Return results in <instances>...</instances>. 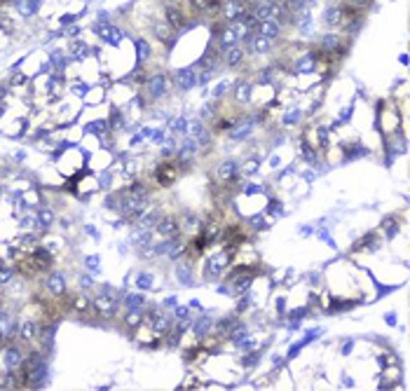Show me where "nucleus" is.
<instances>
[{
	"mask_svg": "<svg viewBox=\"0 0 410 391\" xmlns=\"http://www.w3.org/2000/svg\"><path fill=\"white\" fill-rule=\"evenodd\" d=\"M35 223H38V227L47 230V227L54 223V213H52V209H38V218H35Z\"/></svg>",
	"mask_w": 410,
	"mask_h": 391,
	"instance_id": "cd10ccee",
	"label": "nucleus"
},
{
	"mask_svg": "<svg viewBox=\"0 0 410 391\" xmlns=\"http://www.w3.org/2000/svg\"><path fill=\"white\" fill-rule=\"evenodd\" d=\"M246 332H249V328H246V323H234L232 328L227 331V335H230V342L239 344L242 340L246 337Z\"/></svg>",
	"mask_w": 410,
	"mask_h": 391,
	"instance_id": "a878e982",
	"label": "nucleus"
},
{
	"mask_svg": "<svg viewBox=\"0 0 410 391\" xmlns=\"http://www.w3.org/2000/svg\"><path fill=\"white\" fill-rule=\"evenodd\" d=\"M176 316H178L181 321H186V319H190V312H188L186 307H178V309H176Z\"/></svg>",
	"mask_w": 410,
	"mask_h": 391,
	"instance_id": "8fccbe9b",
	"label": "nucleus"
},
{
	"mask_svg": "<svg viewBox=\"0 0 410 391\" xmlns=\"http://www.w3.org/2000/svg\"><path fill=\"white\" fill-rule=\"evenodd\" d=\"M19 335H21V340H26V342H33L35 337L40 335V326L35 321H24L19 326Z\"/></svg>",
	"mask_w": 410,
	"mask_h": 391,
	"instance_id": "b1692460",
	"label": "nucleus"
},
{
	"mask_svg": "<svg viewBox=\"0 0 410 391\" xmlns=\"http://www.w3.org/2000/svg\"><path fill=\"white\" fill-rule=\"evenodd\" d=\"M246 307H249V298H242L239 300V309H246Z\"/></svg>",
	"mask_w": 410,
	"mask_h": 391,
	"instance_id": "4d7b16f0",
	"label": "nucleus"
},
{
	"mask_svg": "<svg viewBox=\"0 0 410 391\" xmlns=\"http://www.w3.org/2000/svg\"><path fill=\"white\" fill-rule=\"evenodd\" d=\"M300 150H303V157L307 159V162H316V155H314V150L310 148V143H307V141H303V143H300Z\"/></svg>",
	"mask_w": 410,
	"mask_h": 391,
	"instance_id": "72a5a7b5",
	"label": "nucleus"
},
{
	"mask_svg": "<svg viewBox=\"0 0 410 391\" xmlns=\"http://www.w3.org/2000/svg\"><path fill=\"white\" fill-rule=\"evenodd\" d=\"M146 89H148V96L150 98H162L166 96V91H169V78L162 75V73H157V75H150L146 82Z\"/></svg>",
	"mask_w": 410,
	"mask_h": 391,
	"instance_id": "0eeeda50",
	"label": "nucleus"
},
{
	"mask_svg": "<svg viewBox=\"0 0 410 391\" xmlns=\"http://www.w3.org/2000/svg\"><path fill=\"white\" fill-rule=\"evenodd\" d=\"M131 78H134V82H138V85H143V82H148V78H150V75H146V70H143L141 66H138V68L134 70V73H131Z\"/></svg>",
	"mask_w": 410,
	"mask_h": 391,
	"instance_id": "58836bf2",
	"label": "nucleus"
},
{
	"mask_svg": "<svg viewBox=\"0 0 410 391\" xmlns=\"http://www.w3.org/2000/svg\"><path fill=\"white\" fill-rule=\"evenodd\" d=\"M164 307H176V298L171 295V298H166L164 300Z\"/></svg>",
	"mask_w": 410,
	"mask_h": 391,
	"instance_id": "5fc2aeb1",
	"label": "nucleus"
},
{
	"mask_svg": "<svg viewBox=\"0 0 410 391\" xmlns=\"http://www.w3.org/2000/svg\"><path fill=\"white\" fill-rule=\"evenodd\" d=\"M80 281H82V288H92V279H89V276H82V279H80Z\"/></svg>",
	"mask_w": 410,
	"mask_h": 391,
	"instance_id": "864d4df0",
	"label": "nucleus"
},
{
	"mask_svg": "<svg viewBox=\"0 0 410 391\" xmlns=\"http://www.w3.org/2000/svg\"><path fill=\"white\" fill-rule=\"evenodd\" d=\"M186 136H190L192 141H197V146H206V143L211 141L209 131H206L204 124H202V120H190V122H188Z\"/></svg>",
	"mask_w": 410,
	"mask_h": 391,
	"instance_id": "9b49d317",
	"label": "nucleus"
},
{
	"mask_svg": "<svg viewBox=\"0 0 410 391\" xmlns=\"http://www.w3.org/2000/svg\"><path fill=\"white\" fill-rule=\"evenodd\" d=\"M316 61H319V54H316V52H307L303 57H298L295 70H298V73H312V70L316 68Z\"/></svg>",
	"mask_w": 410,
	"mask_h": 391,
	"instance_id": "a211bd4d",
	"label": "nucleus"
},
{
	"mask_svg": "<svg viewBox=\"0 0 410 391\" xmlns=\"http://www.w3.org/2000/svg\"><path fill=\"white\" fill-rule=\"evenodd\" d=\"M197 150H199L197 141H192L190 136H186V141H183L181 146L176 148V155H178V159H181L183 164H188V162H192V159H195Z\"/></svg>",
	"mask_w": 410,
	"mask_h": 391,
	"instance_id": "2eb2a0df",
	"label": "nucleus"
},
{
	"mask_svg": "<svg viewBox=\"0 0 410 391\" xmlns=\"http://www.w3.org/2000/svg\"><path fill=\"white\" fill-rule=\"evenodd\" d=\"M94 33L101 35V40H106V42H120V38H122L120 30H117L115 26L106 24V21H103V24H96V26H94Z\"/></svg>",
	"mask_w": 410,
	"mask_h": 391,
	"instance_id": "6ab92c4d",
	"label": "nucleus"
},
{
	"mask_svg": "<svg viewBox=\"0 0 410 391\" xmlns=\"http://www.w3.org/2000/svg\"><path fill=\"white\" fill-rule=\"evenodd\" d=\"M190 2V7L197 12H206V5H209V0H188Z\"/></svg>",
	"mask_w": 410,
	"mask_h": 391,
	"instance_id": "37998d69",
	"label": "nucleus"
},
{
	"mask_svg": "<svg viewBox=\"0 0 410 391\" xmlns=\"http://www.w3.org/2000/svg\"><path fill=\"white\" fill-rule=\"evenodd\" d=\"M70 49H73V57H75V59H80V57H85V52H87V47H85V45H82L80 40H75V42L70 45Z\"/></svg>",
	"mask_w": 410,
	"mask_h": 391,
	"instance_id": "4c0bfd02",
	"label": "nucleus"
},
{
	"mask_svg": "<svg viewBox=\"0 0 410 391\" xmlns=\"http://www.w3.org/2000/svg\"><path fill=\"white\" fill-rule=\"evenodd\" d=\"M89 129H96V131H103V129H106V124H103V122H96V124H92Z\"/></svg>",
	"mask_w": 410,
	"mask_h": 391,
	"instance_id": "6e6d98bb",
	"label": "nucleus"
},
{
	"mask_svg": "<svg viewBox=\"0 0 410 391\" xmlns=\"http://www.w3.org/2000/svg\"><path fill=\"white\" fill-rule=\"evenodd\" d=\"M211 326H214V321H211V316H202L199 321L195 323V332H197V337H204L206 332L211 331Z\"/></svg>",
	"mask_w": 410,
	"mask_h": 391,
	"instance_id": "c85d7f7f",
	"label": "nucleus"
},
{
	"mask_svg": "<svg viewBox=\"0 0 410 391\" xmlns=\"http://www.w3.org/2000/svg\"><path fill=\"white\" fill-rule=\"evenodd\" d=\"M258 166H260V162H258V159H249V162H244L242 171H244L246 176H251V174H255V171H258Z\"/></svg>",
	"mask_w": 410,
	"mask_h": 391,
	"instance_id": "c9c22d12",
	"label": "nucleus"
},
{
	"mask_svg": "<svg viewBox=\"0 0 410 391\" xmlns=\"http://www.w3.org/2000/svg\"><path fill=\"white\" fill-rule=\"evenodd\" d=\"M136 284H138V288H143V291H146V288H150V286H153V276H150V274H141Z\"/></svg>",
	"mask_w": 410,
	"mask_h": 391,
	"instance_id": "a19ab883",
	"label": "nucleus"
},
{
	"mask_svg": "<svg viewBox=\"0 0 410 391\" xmlns=\"http://www.w3.org/2000/svg\"><path fill=\"white\" fill-rule=\"evenodd\" d=\"M153 35H155L157 40H162L164 45H174V40H176L174 29H171V26H169L164 19H159V21H155V24H153Z\"/></svg>",
	"mask_w": 410,
	"mask_h": 391,
	"instance_id": "dca6fc26",
	"label": "nucleus"
},
{
	"mask_svg": "<svg viewBox=\"0 0 410 391\" xmlns=\"http://www.w3.org/2000/svg\"><path fill=\"white\" fill-rule=\"evenodd\" d=\"M150 323H153V331H155L157 335H164L166 331L174 328V319H171L169 314H164L162 309H153V312H150Z\"/></svg>",
	"mask_w": 410,
	"mask_h": 391,
	"instance_id": "9d476101",
	"label": "nucleus"
},
{
	"mask_svg": "<svg viewBox=\"0 0 410 391\" xmlns=\"http://www.w3.org/2000/svg\"><path fill=\"white\" fill-rule=\"evenodd\" d=\"M186 129H188V120L186 118L176 120L174 124H171V131H174V134H183V136H186Z\"/></svg>",
	"mask_w": 410,
	"mask_h": 391,
	"instance_id": "f704fd0d",
	"label": "nucleus"
},
{
	"mask_svg": "<svg viewBox=\"0 0 410 391\" xmlns=\"http://www.w3.org/2000/svg\"><path fill=\"white\" fill-rule=\"evenodd\" d=\"M260 120H265V113H253L251 118L242 120L239 124H234L232 127L230 138H232V141H244V138H249L251 136V131H253V127H255V122H260Z\"/></svg>",
	"mask_w": 410,
	"mask_h": 391,
	"instance_id": "20e7f679",
	"label": "nucleus"
},
{
	"mask_svg": "<svg viewBox=\"0 0 410 391\" xmlns=\"http://www.w3.org/2000/svg\"><path fill=\"white\" fill-rule=\"evenodd\" d=\"M214 113H216V103H206V106L199 110V120H202V122H206V120H214L216 118Z\"/></svg>",
	"mask_w": 410,
	"mask_h": 391,
	"instance_id": "473e14b6",
	"label": "nucleus"
},
{
	"mask_svg": "<svg viewBox=\"0 0 410 391\" xmlns=\"http://www.w3.org/2000/svg\"><path fill=\"white\" fill-rule=\"evenodd\" d=\"M10 279H12V270H7V267L0 265V286L10 284Z\"/></svg>",
	"mask_w": 410,
	"mask_h": 391,
	"instance_id": "79ce46f5",
	"label": "nucleus"
},
{
	"mask_svg": "<svg viewBox=\"0 0 410 391\" xmlns=\"http://www.w3.org/2000/svg\"><path fill=\"white\" fill-rule=\"evenodd\" d=\"M347 5L354 7V10H368L373 5V0H347Z\"/></svg>",
	"mask_w": 410,
	"mask_h": 391,
	"instance_id": "e433bc0d",
	"label": "nucleus"
},
{
	"mask_svg": "<svg viewBox=\"0 0 410 391\" xmlns=\"http://www.w3.org/2000/svg\"><path fill=\"white\" fill-rule=\"evenodd\" d=\"M45 286H47L49 293H54V295H63V293H66V279H63V274L52 272V274L47 276Z\"/></svg>",
	"mask_w": 410,
	"mask_h": 391,
	"instance_id": "aec40b11",
	"label": "nucleus"
},
{
	"mask_svg": "<svg viewBox=\"0 0 410 391\" xmlns=\"http://www.w3.org/2000/svg\"><path fill=\"white\" fill-rule=\"evenodd\" d=\"M227 263H230V253H225V251L211 255L204 263V276L206 279H218L227 270Z\"/></svg>",
	"mask_w": 410,
	"mask_h": 391,
	"instance_id": "7ed1b4c3",
	"label": "nucleus"
},
{
	"mask_svg": "<svg viewBox=\"0 0 410 391\" xmlns=\"http://www.w3.org/2000/svg\"><path fill=\"white\" fill-rule=\"evenodd\" d=\"M234 101H237V103H249V101H251V82L239 80V82L234 85Z\"/></svg>",
	"mask_w": 410,
	"mask_h": 391,
	"instance_id": "5701e85b",
	"label": "nucleus"
},
{
	"mask_svg": "<svg viewBox=\"0 0 410 391\" xmlns=\"http://www.w3.org/2000/svg\"><path fill=\"white\" fill-rule=\"evenodd\" d=\"M300 118H303V113H300V110H291V113L284 118V124H295Z\"/></svg>",
	"mask_w": 410,
	"mask_h": 391,
	"instance_id": "ea45409f",
	"label": "nucleus"
},
{
	"mask_svg": "<svg viewBox=\"0 0 410 391\" xmlns=\"http://www.w3.org/2000/svg\"><path fill=\"white\" fill-rule=\"evenodd\" d=\"M319 49L328 54H342L347 49V38H342L338 33H326L319 38Z\"/></svg>",
	"mask_w": 410,
	"mask_h": 391,
	"instance_id": "39448f33",
	"label": "nucleus"
},
{
	"mask_svg": "<svg viewBox=\"0 0 410 391\" xmlns=\"http://www.w3.org/2000/svg\"><path fill=\"white\" fill-rule=\"evenodd\" d=\"M176 279H178V284L192 286V270H190L188 265H178V267H176Z\"/></svg>",
	"mask_w": 410,
	"mask_h": 391,
	"instance_id": "bb28decb",
	"label": "nucleus"
},
{
	"mask_svg": "<svg viewBox=\"0 0 410 391\" xmlns=\"http://www.w3.org/2000/svg\"><path fill=\"white\" fill-rule=\"evenodd\" d=\"M120 122H122V115H120V113L115 110V113H113V118H110V124H115V127H117Z\"/></svg>",
	"mask_w": 410,
	"mask_h": 391,
	"instance_id": "603ef678",
	"label": "nucleus"
},
{
	"mask_svg": "<svg viewBox=\"0 0 410 391\" xmlns=\"http://www.w3.org/2000/svg\"><path fill=\"white\" fill-rule=\"evenodd\" d=\"M246 61V49L242 45H232L221 52V63H225V68H239Z\"/></svg>",
	"mask_w": 410,
	"mask_h": 391,
	"instance_id": "423d86ee",
	"label": "nucleus"
},
{
	"mask_svg": "<svg viewBox=\"0 0 410 391\" xmlns=\"http://www.w3.org/2000/svg\"><path fill=\"white\" fill-rule=\"evenodd\" d=\"M162 155H164V157H174L176 155V143H174V141H169V143H166L164 150H162Z\"/></svg>",
	"mask_w": 410,
	"mask_h": 391,
	"instance_id": "a18cd8bd",
	"label": "nucleus"
},
{
	"mask_svg": "<svg viewBox=\"0 0 410 391\" xmlns=\"http://www.w3.org/2000/svg\"><path fill=\"white\" fill-rule=\"evenodd\" d=\"M216 45H218V49L223 52V49H227V47H232V45H239V35L234 33V29L225 21L221 29L216 30Z\"/></svg>",
	"mask_w": 410,
	"mask_h": 391,
	"instance_id": "6e6552de",
	"label": "nucleus"
},
{
	"mask_svg": "<svg viewBox=\"0 0 410 391\" xmlns=\"http://www.w3.org/2000/svg\"><path fill=\"white\" fill-rule=\"evenodd\" d=\"M316 136H319V143L326 146V141H328V131H326V129H319V131H316Z\"/></svg>",
	"mask_w": 410,
	"mask_h": 391,
	"instance_id": "3c124183",
	"label": "nucleus"
},
{
	"mask_svg": "<svg viewBox=\"0 0 410 391\" xmlns=\"http://www.w3.org/2000/svg\"><path fill=\"white\" fill-rule=\"evenodd\" d=\"M218 63H221V49L211 47L204 57H202V61H199L197 66H202L204 70H216V68H218Z\"/></svg>",
	"mask_w": 410,
	"mask_h": 391,
	"instance_id": "412c9836",
	"label": "nucleus"
},
{
	"mask_svg": "<svg viewBox=\"0 0 410 391\" xmlns=\"http://www.w3.org/2000/svg\"><path fill=\"white\" fill-rule=\"evenodd\" d=\"M176 166L174 164H162L159 169H157V178H159V183L162 185H169V183H174L176 180Z\"/></svg>",
	"mask_w": 410,
	"mask_h": 391,
	"instance_id": "393cba45",
	"label": "nucleus"
},
{
	"mask_svg": "<svg viewBox=\"0 0 410 391\" xmlns=\"http://www.w3.org/2000/svg\"><path fill=\"white\" fill-rule=\"evenodd\" d=\"M136 52H138V61L150 59V54H153V49H150L146 40H136Z\"/></svg>",
	"mask_w": 410,
	"mask_h": 391,
	"instance_id": "c756f323",
	"label": "nucleus"
},
{
	"mask_svg": "<svg viewBox=\"0 0 410 391\" xmlns=\"http://www.w3.org/2000/svg\"><path fill=\"white\" fill-rule=\"evenodd\" d=\"M87 307H89V302L85 298H78V300H75V309H78V312H85Z\"/></svg>",
	"mask_w": 410,
	"mask_h": 391,
	"instance_id": "09e8293b",
	"label": "nucleus"
},
{
	"mask_svg": "<svg viewBox=\"0 0 410 391\" xmlns=\"http://www.w3.org/2000/svg\"><path fill=\"white\" fill-rule=\"evenodd\" d=\"M143 302H146V300H143V295H131L129 293L127 298H125V304H127L129 309H141V307H143Z\"/></svg>",
	"mask_w": 410,
	"mask_h": 391,
	"instance_id": "7c9ffc66",
	"label": "nucleus"
},
{
	"mask_svg": "<svg viewBox=\"0 0 410 391\" xmlns=\"http://www.w3.org/2000/svg\"><path fill=\"white\" fill-rule=\"evenodd\" d=\"M216 176L221 178L223 183H230V180H234V178L239 176V164L234 159H225V162H221V164L216 166Z\"/></svg>",
	"mask_w": 410,
	"mask_h": 391,
	"instance_id": "4468645a",
	"label": "nucleus"
},
{
	"mask_svg": "<svg viewBox=\"0 0 410 391\" xmlns=\"http://www.w3.org/2000/svg\"><path fill=\"white\" fill-rule=\"evenodd\" d=\"M251 225H253L255 230H263V227H265V218H263V215H255L253 220H251Z\"/></svg>",
	"mask_w": 410,
	"mask_h": 391,
	"instance_id": "de8ad7c7",
	"label": "nucleus"
},
{
	"mask_svg": "<svg viewBox=\"0 0 410 391\" xmlns=\"http://www.w3.org/2000/svg\"><path fill=\"white\" fill-rule=\"evenodd\" d=\"M141 316H143V314H141V309H129V314L125 316V323H127V326H131V328H136L138 323H141Z\"/></svg>",
	"mask_w": 410,
	"mask_h": 391,
	"instance_id": "2f4dec72",
	"label": "nucleus"
},
{
	"mask_svg": "<svg viewBox=\"0 0 410 391\" xmlns=\"http://www.w3.org/2000/svg\"><path fill=\"white\" fill-rule=\"evenodd\" d=\"M85 263H87V267H89V270H94V272H98V255H89V258L85 260Z\"/></svg>",
	"mask_w": 410,
	"mask_h": 391,
	"instance_id": "49530a36",
	"label": "nucleus"
},
{
	"mask_svg": "<svg viewBox=\"0 0 410 391\" xmlns=\"http://www.w3.org/2000/svg\"><path fill=\"white\" fill-rule=\"evenodd\" d=\"M164 21L174 30H183V29H186V17H183V12L178 10L176 5H171V2H166V5H164Z\"/></svg>",
	"mask_w": 410,
	"mask_h": 391,
	"instance_id": "ddd939ff",
	"label": "nucleus"
},
{
	"mask_svg": "<svg viewBox=\"0 0 410 391\" xmlns=\"http://www.w3.org/2000/svg\"><path fill=\"white\" fill-rule=\"evenodd\" d=\"M94 309H96V312H101V316H106V319L115 316V312H117L115 293H113L110 288H103V291H101V293L94 298Z\"/></svg>",
	"mask_w": 410,
	"mask_h": 391,
	"instance_id": "f03ea898",
	"label": "nucleus"
},
{
	"mask_svg": "<svg viewBox=\"0 0 410 391\" xmlns=\"http://www.w3.org/2000/svg\"><path fill=\"white\" fill-rule=\"evenodd\" d=\"M174 80L178 89L183 91H190L192 87H197V68H181L174 73Z\"/></svg>",
	"mask_w": 410,
	"mask_h": 391,
	"instance_id": "f8f14e48",
	"label": "nucleus"
},
{
	"mask_svg": "<svg viewBox=\"0 0 410 391\" xmlns=\"http://www.w3.org/2000/svg\"><path fill=\"white\" fill-rule=\"evenodd\" d=\"M307 2H310V5H312V2H316V0H307Z\"/></svg>",
	"mask_w": 410,
	"mask_h": 391,
	"instance_id": "13d9d810",
	"label": "nucleus"
},
{
	"mask_svg": "<svg viewBox=\"0 0 410 391\" xmlns=\"http://www.w3.org/2000/svg\"><path fill=\"white\" fill-rule=\"evenodd\" d=\"M2 361H5V365H7L10 370H17L19 365H24V356H21V352L17 347H10V349H5Z\"/></svg>",
	"mask_w": 410,
	"mask_h": 391,
	"instance_id": "4be33fe9",
	"label": "nucleus"
},
{
	"mask_svg": "<svg viewBox=\"0 0 410 391\" xmlns=\"http://www.w3.org/2000/svg\"><path fill=\"white\" fill-rule=\"evenodd\" d=\"M0 195H2V190H0Z\"/></svg>",
	"mask_w": 410,
	"mask_h": 391,
	"instance_id": "bf43d9fd",
	"label": "nucleus"
},
{
	"mask_svg": "<svg viewBox=\"0 0 410 391\" xmlns=\"http://www.w3.org/2000/svg\"><path fill=\"white\" fill-rule=\"evenodd\" d=\"M232 326H234V319H232V316H227V319H223V321L218 323V331H221V332H227L230 328H232Z\"/></svg>",
	"mask_w": 410,
	"mask_h": 391,
	"instance_id": "c03bdc74",
	"label": "nucleus"
},
{
	"mask_svg": "<svg viewBox=\"0 0 410 391\" xmlns=\"http://www.w3.org/2000/svg\"><path fill=\"white\" fill-rule=\"evenodd\" d=\"M249 0H221V14H223V21H234L242 19L249 14Z\"/></svg>",
	"mask_w": 410,
	"mask_h": 391,
	"instance_id": "f257e3e1",
	"label": "nucleus"
},
{
	"mask_svg": "<svg viewBox=\"0 0 410 391\" xmlns=\"http://www.w3.org/2000/svg\"><path fill=\"white\" fill-rule=\"evenodd\" d=\"M155 232L159 237H164V239H174L181 232V225H178V220L174 215H164V218H159L155 223Z\"/></svg>",
	"mask_w": 410,
	"mask_h": 391,
	"instance_id": "1a4fd4ad",
	"label": "nucleus"
},
{
	"mask_svg": "<svg viewBox=\"0 0 410 391\" xmlns=\"http://www.w3.org/2000/svg\"><path fill=\"white\" fill-rule=\"evenodd\" d=\"M282 30H284V24H279V21H274V19H265V21L258 24L255 33H260V35H265V38L277 40L279 35H282Z\"/></svg>",
	"mask_w": 410,
	"mask_h": 391,
	"instance_id": "f3484780",
	"label": "nucleus"
}]
</instances>
